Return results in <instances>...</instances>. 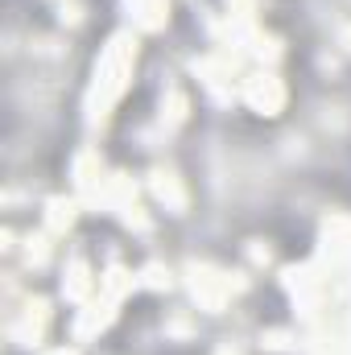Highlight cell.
Instances as JSON below:
<instances>
[{
	"mask_svg": "<svg viewBox=\"0 0 351 355\" xmlns=\"http://www.w3.org/2000/svg\"><path fill=\"white\" fill-rule=\"evenodd\" d=\"M132 58H137V42L128 33H116L95 67V87L87 95V120H108L112 103L120 99V91L128 87V75H132Z\"/></svg>",
	"mask_w": 351,
	"mask_h": 355,
	"instance_id": "cell-1",
	"label": "cell"
},
{
	"mask_svg": "<svg viewBox=\"0 0 351 355\" xmlns=\"http://www.w3.org/2000/svg\"><path fill=\"white\" fill-rule=\"evenodd\" d=\"M141 281L153 285V289H162V285H170V272H162V265H149L145 272H141Z\"/></svg>",
	"mask_w": 351,
	"mask_h": 355,
	"instance_id": "cell-8",
	"label": "cell"
},
{
	"mask_svg": "<svg viewBox=\"0 0 351 355\" xmlns=\"http://www.w3.org/2000/svg\"><path fill=\"white\" fill-rule=\"evenodd\" d=\"M91 289H95V281H91L87 261H79V257H75V261L67 265V277H62V293H67L71 302H87Z\"/></svg>",
	"mask_w": 351,
	"mask_h": 355,
	"instance_id": "cell-3",
	"label": "cell"
},
{
	"mask_svg": "<svg viewBox=\"0 0 351 355\" xmlns=\"http://www.w3.org/2000/svg\"><path fill=\"white\" fill-rule=\"evenodd\" d=\"M75 198H50L46 202V232L50 236H67V227L75 223Z\"/></svg>",
	"mask_w": 351,
	"mask_h": 355,
	"instance_id": "cell-5",
	"label": "cell"
},
{
	"mask_svg": "<svg viewBox=\"0 0 351 355\" xmlns=\"http://www.w3.org/2000/svg\"><path fill=\"white\" fill-rule=\"evenodd\" d=\"M25 261L33 268H42L46 261H50V240L46 236H29V244H25Z\"/></svg>",
	"mask_w": 351,
	"mask_h": 355,
	"instance_id": "cell-7",
	"label": "cell"
},
{
	"mask_svg": "<svg viewBox=\"0 0 351 355\" xmlns=\"http://www.w3.org/2000/svg\"><path fill=\"white\" fill-rule=\"evenodd\" d=\"M54 355H75V352H67V347H62V352H54Z\"/></svg>",
	"mask_w": 351,
	"mask_h": 355,
	"instance_id": "cell-9",
	"label": "cell"
},
{
	"mask_svg": "<svg viewBox=\"0 0 351 355\" xmlns=\"http://www.w3.org/2000/svg\"><path fill=\"white\" fill-rule=\"evenodd\" d=\"M128 8H132V17H137L141 29H162L166 17H170V4L166 0H128Z\"/></svg>",
	"mask_w": 351,
	"mask_h": 355,
	"instance_id": "cell-6",
	"label": "cell"
},
{
	"mask_svg": "<svg viewBox=\"0 0 351 355\" xmlns=\"http://www.w3.org/2000/svg\"><path fill=\"white\" fill-rule=\"evenodd\" d=\"M153 194H157L174 215L186 211V190H182V182H178L174 170H157V174H153Z\"/></svg>",
	"mask_w": 351,
	"mask_h": 355,
	"instance_id": "cell-4",
	"label": "cell"
},
{
	"mask_svg": "<svg viewBox=\"0 0 351 355\" xmlns=\"http://www.w3.org/2000/svg\"><path fill=\"white\" fill-rule=\"evenodd\" d=\"M244 99H248L257 112H264V116H277V112H281V103H285V87H281V79H277V75L261 71V75L244 79Z\"/></svg>",
	"mask_w": 351,
	"mask_h": 355,
	"instance_id": "cell-2",
	"label": "cell"
}]
</instances>
